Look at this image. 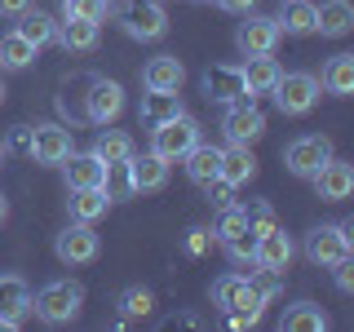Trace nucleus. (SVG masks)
Segmentation results:
<instances>
[{
    "instance_id": "1",
    "label": "nucleus",
    "mask_w": 354,
    "mask_h": 332,
    "mask_svg": "<svg viewBox=\"0 0 354 332\" xmlns=\"http://www.w3.org/2000/svg\"><path fill=\"white\" fill-rule=\"evenodd\" d=\"M266 297L270 293H266L261 284H252L248 275H221L213 284V306L230 315V328H252L257 324L261 310H266Z\"/></svg>"
},
{
    "instance_id": "2",
    "label": "nucleus",
    "mask_w": 354,
    "mask_h": 332,
    "mask_svg": "<svg viewBox=\"0 0 354 332\" xmlns=\"http://www.w3.org/2000/svg\"><path fill=\"white\" fill-rule=\"evenodd\" d=\"M84 306V288L75 279H53L44 284L40 293H31V315L44 319V324H71Z\"/></svg>"
},
{
    "instance_id": "3",
    "label": "nucleus",
    "mask_w": 354,
    "mask_h": 332,
    "mask_svg": "<svg viewBox=\"0 0 354 332\" xmlns=\"http://www.w3.org/2000/svg\"><path fill=\"white\" fill-rule=\"evenodd\" d=\"M195 142H199V120H191L186 111L151 129V151H155V155H164L169 164H177L186 151L195 147Z\"/></svg>"
},
{
    "instance_id": "4",
    "label": "nucleus",
    "mask_w": 354,
    "mask_h": 332,
    "mask_svg": "<svg viewBox=\"0 0 354 332\" xmlns=\"http://www.w3.org/2000/svg\"><path fill=\"white\" fill-rule=\"evenodd\" d=\"M350 235H354V221H324L306 235V257L315 266H337L341 257H350Z\"/></svg>"
},
{
    "instance_id": "5",
    "label": "nucleus",
    "mask_w": 354,
    "mask_h": 332,
    "mask_svg": "<svg viewBox=\"0 0 354 332\" xmlns=\"http://www.w3.org/2000/svg\"><path fill=\"white\" fill-rule=\"evenodd\" d=\"M221 133H226L230 147H252V142L266 133V116L261 107L252 102V98H239V102L226 107V116H221Z\"/></svg>"
},
{
    "instance_id": "6",
    "label": "nucleus",
    "mask_w": 354,
    "mask_h": 332,
    "mask_svg": "<svg viewBox=\"0 0 354 332\" xmlns=\"http://www.w3.org/2000/svg\"><path fill=\"white\" fill-rule=\"evenodd\" d=\"M328 160H332V138H324V133L292 138V142H288V151H283L288 173H297V177H315Z\"/></svg>"
},
{
    "instance_id": "7",
    "label": "nucleus",
    "mask_w": 354,
    "mask_h": 332,
    "mask_svg": "<svg viewBox=\"0 0 354 332\" xmlns=\"http://www.w3.org/2000/svg\"><path fill=\"white\" fill-rule=\"evenodd\" d=\"M120 27L133 40H160L169 31V18H164L160 0H124L120 5Z\"/></svg>"
},
{
    "instance_id": "8",
    "label": "nucleus",
    "mask_w": 354,
    "mask_h": 332,
    "mask_svg": "<svg viewBox=\"0 0 354 332\" xmlns=\"http://www.w3.org/2000/svg\"><path fill=\"white\" fill-rule=\"evenodd\" d=\"M270 93H274V102H279L283 116H306V111L319 102V80L306 75V71H288V75L274 80Z\"/></svg>"
},
{
    "instance_id": "9",
    "label": "nucleus",
    "mask_w": 354,
    "mask_h": 332,
    "mask_svg": "<svg viewBox=\"0 0 354 332\" xmlns=\"http://www.w3.org/2000/svg\"><path fill=\"white\" fill-rule=\"evenodd\" d=\"M53 248H58V261L62 266H88V261L97 257V248H102V243H97L93 221H71V226L58 235Z\"/></svg>"
},
{
    "instance_id": "10",
    "label": "nucleus",
    "mask_w": 354,
    "mask_h": 332,
    "mask_svg": "<svg viewBox=\"0 0 354 332\" xmlns=\"http://www.w3.org/2000/svg\"><path fill=\"white\" fill-rule=\"evenodd\" d=\"M288 261H292V239H288L279 226L261 230V235H257V248H252V266H257L261 275H283Z\"/></svg>"
},
{
    "instance_id": "11",
    "label": "nucleus",
    "mask_w": 354,
    "mask_h": 332,
    "mask_svg": "<svg viewBox=\"0 0 354 332\" xmlns=\"http://www.w3.org/2000/svg\"><path fill=\"white\" fill-rule=\"evenodd\" d=\"M120 111H124V89L115 80H93L88 84V102H84V116L93 120L97 129L102 124H115Z\"/></svg>"
},
{
    "instance_id": "12",
    "label": "nucleus",
    "mask_w": 354,
    "mask_h": 332,
    "mask_svg": "<svg viewBox=\"0 0 354 332\" xmlns=\"http://www.w3.org/2000/svg\"><path fill=\"white\" fill-rule=\"evenodd\" d=\"M279 22L274 18H266V14H252L243 27L235 31V44H239V53L243 58H252V53H274V44H279Z\"/></svg>"
},
{
    "instance_id": "13",
    "label": "nucleus",
    "mask_w": 354,
    "mask_h": 332,
    "mask_svg": "<svg viewBox=\"0 0 354 332\" xmlns=\"http://www.w3.org/2000/svg\"><path fill=\"white\" fill-rule=\"evenodd\" d=\"M31 315V288L22 275H0V328H18Z\"/></svg>"
},
{
    "instance_id": "14",
    "label": "nucleus",
    "mask_w": 354,
    "mask_h": 332,
    "mask_svg": "<svg viewBox=\"0 0 354 332\" xmlns=\"http://www.w3.org/2000/svg\"><path fill=\"white\" fill-rule=\"evenodd\" d=\"M310 182H315L319 199H328V204H341V199L354 195V169H350L346 160H337V155H332V160L310 177Z\"/></svg>"
},
{
    "instance_id": "15",
    "label": "nucleus",
    "mask_w": 354,
    "mask_h": 332,
    "mask_svg": "<svg viewBox=\"0 0 354 332\" xmlns=\"http://www.w3.org/2000/svg\"><path fill=\"white\" fill-rule=\"evenodd\" d=\"M129 182H133V195L160 191V186L169 182V160H164V155H155V151H147V155L133 151L129 155Z\"/></svg>"
},
{
    "instance_id": "16",
    "label": "nucleus",
    "mask_w": 354,
    "mask_h": 332,
    "mask_svg": "<svg viewBox=\"0 0 354 332\" xmlns=\"http://www.w3.org/2000/svg\"><path fill=\"white\" fill-rule=\"evenodd\" d=\"M71 155V133L62 124H36L31 129V160L36 164H62Z\"/></svg>"
},
{
    "instance_id": "17",
    "label": "nucleus",
    "mask_w": 354,
    "mask_h": 332,
    "mask_svg": "<svg viewBox=\"0 0 354 332\" xmlns=\"http://www.w3.org/2000/svg\"><path fill=\"white\" fill-rule=\"evenodd\" d=\"M204 98L208 102H239V98H248V89H243V71L239 66H208L204 71Z\"/></svg>"
},
{
    "instance_id": "18",
    "label": "nucleus",
    "mask_w": 354,
    "mask_h": 332,
    "mask_svg": "<svg viewBox=\"0 0 354 332\" xmlns=\"http://www.w3.org/2000/svg\"><path fill=\"white\" fill-rule=\"evenodd\" d=\"M142 84L147 89H164V93H182L186 84V66L173 58V53H160V58H151L142 66Z\"/></svg>"
},
{
    "instance_id": "19",
    "label": "nucleus",
    "mask_w": 354,
    "mask_h": 332,
    "mask_svg": "<svg viewBox=\"0 0 354 332\" xmlns=\"http://www.w3.org/2000/svg\"><path fill=\"white\" fill-rule=\"evenodd\" d=\"M58 40H62L66 53H93L97 40H102V22H93V18H66V22H58Z\"/></svg>"
},
{
    "instance_id": "20",
    "label": "nucleus",
    "mask_w": 354,
    "mask_h": 332,
    "mask_svg": "<svg viewBox=\"0 0 354 332\" xmlns=\"http://www.w3.org/2000/svg\"><path fill=\"white\" fill-rule=\"evenodd\" d=\"M239 71H243V89H248V98H261V93H270V89H274V80L283 75V71H279V62H274L270 53H252V58L243 62Z\"/></svg>"
},
{
    "instance_id": "21",
    "label": "nucleus",
    "mask_w": 354,
    "mask_h": 332,
    "mask_svg": "<svg viewBox=\"0 0 354 332\" xmlns=\"http://www.w3.org/2000/svg\"><path fill=\"white\" fill-rule=\"evenodd\" d=\"M62 173H66V186H71V191H75V186H102L106 164L97 160L93 151H80V155L71 151V155L62 160Z\"/></svg>"
},
{
    "instance_id": "22",
    "label": "nucleus",
    "mask_w": 354,
    "mask_h": 332,
    "mask_svg": "<svg viewBox=\"0 0 354 332\" xmlns=\"http://www.w3.org/2000/svg\"><path fill=\"white\" fill-rule=\"evenodd\" d=\"M182 160H186V177H191L195 186H204V182H213V177H221V147L195 142V147L186 151Z\"/></svg>"
},
{
    "instance_id": "23",
    "label": "nucleus",
    "mask_w": 354,
    "mask_h": 332,
    "mask_svg": "<svg viewBox=\"0 0 354 332\" xmlns=\"http://www.w3.org/2000/svg\"><path fill=\"white\" fill-rule=\"evenodd\" d=\"M111 208V195L102 191V186H75L71 199H66V213H71V221H97Z\"/></svg>"
},
{
    "instance_id": "24",
    "label": "nucleus",
    "mask_w": 354,
    "mask_h": 332,
    "mask_svg": "<svg viewBox=\"0 0 354 332\" xmlns=\"http://www.w3.org/2000/svg\"><path fill=\"white\" fill-rule=\"evenodd\" d=\"M354 27V5L350 0H324L319 5V14H315V31L319 36H346V31Z\"/></svg>"
},
{
    "instance_id": "25",
    "label": "nucleus",
    "mask_w": 354,
    "mask_h": 332,
    "mask_svg": "<svg viewBox=\"0 0 354 332\" xmlns=\"http://www.w3.org/2000/svg\"><path fill=\"white\" fill-rule=\"evenodd\" d=\"M18 36L27 40V44H36V49H44L49 40H58V18H49V14H40V9H22L18 14Z\"/></svg>"
},
{
    "instance_id": "26",
    "label": "nucleus",
    "mask_w": 354,
    "mask_h": 332,
    "mask_svg": "<svg viewBox=\"0 0 354 332\" xmlns=\"http://www.w3.org/2000/svg\"><path fill=\"white\" fill-rule=\"evenodd\" d=\"M221 177L230 186L252 182L257 177V155H252V147H221Z\"/></svg>"
},
{
    "instance_id": "27",
    "label": "nucleus",
    "mask_w": 354,
    "mask_h": 332,
    "mask_svg": "<svg viewBox=\"0 0 354 332\" xmlns=\"http://www.w3.org/2000/svg\"><path fill=\"white\" fill-rule=\"evenodd\" d=\"M182 116V93H164V89H147V98H142V124L155 129L164 124V120Z\"/></svg>"
},
{
    "instance_id": "28",
    "label": "nucleus",
    "mask_w": 354,
    "mask_h": 332,
    "mask_svg": "<svg viewBox=\"0 0 354 332\" xmlns=\"http://www.w3.org/2000/svg\"><path fill=\"white\" fill-rule=\"evenodd\" d=\"M319 84H324L328 93H337V98H350L354 93V53H332Z\"/></svg>"
},
{
    "instance_id": "29",
    "label": "nucleus",
    "mask_w": 354,
    "mask_h": 332,
    "mask_svg": "<svg viewBox=\"0 0 354 332\" xmlns=\"http://www.w3.org/2000/svg\"><path fill=\"white\" fill-rule=\"evenodd\" d=\"M279 328H283V332H324V328H328V315H324L315 302H297V306L283 310Z\"/></svg>"
},
{
    "instance_id": "30",
    "label": "nucleus",
    "mask_w": 354,
    "mask_h": 332,
    "mask_svg": "<svg viewBox=\"0 0 354 332\" xmlns=\"http://www.w3.org/2000/svg\"><path fill=\"white\" fill-rule=\"evenodd\" d=\"M315 14H319V5H310V0H283V14L274 22L288 36H310L315 31Z\"/></svg>"
},
{
    "instance_id": "31",
    "label": "nucleus",
    "mask_w": 354,
    "mask_h": 332,
    "mask_svg": "<svg viewBox=\"0 0 354 332\" xmlns=\"http://www.w3.org/2000/svg\"><path fill=\"white\" fill-rule=\"evenodd\" d=\"M93 155L102 164H124L129 155H133V138H129V133H120V129H106L102 124V133H97V142H93Z\"/></svg>"
},
{
    "instance_id": "32",
    "label": "nucleus",
    "mask_w": 354,
    "mask_h": 332,
    "mask_svg": "<svg viewBox=\"0 0 354 332\" xmlns=\"http://www.w3.org/2000/svg\"><path fill=\"white\" fill-rule=\"evenodd\" d=\"M31 58H36V44H27L18 31L0 36V66H5V71H27Z\"/></svg>"
},
{
    "instance_id": "33",
    "label": "nucleus",
    "mask_w": 354,
    "mask_h": 332,
    "mask_svg": "<svg viewBox=\"0 0 354 332\" xmlns=\"http://www.w3.org/2000/svg\"><path fill=\"white\" fill-rule=\"evenodd\" d=\"M243 230H252L248 226V217H243V208H217V226H213V235H217V243H230L235 235H243Z\"/></svg>"
},
{
    "instance_id": "34",
    "label": "nucleus",
    "mask_w": 354,
    "mask_h": 332,
    "mask_svg": "<svg viewBox=\"0 0 354 332\" xmlns=\"http://www.w3.org/2000/svg\"><path fill=\"white\" fill-rule=\"evenodd\" d=\"M151 310H155L151 288H124V293H120V315L124 319H147Z\"/></svg>"
},
{
    "instance_id": "35",
    "label": "nucleus",
    "mask_w": 354,
    "mask_h": 332,
    "mask_svg": "<svg viewBox=\"0 0 354 332\" xmlns=\"http://www.w3.org/2000/svg\"><path fill=\"white\" fill-rule=\"evenodd\" d=\"M102 191H106L111 199H129V195H133V182H129V160H124V164H106Z\"/></svg>"
},
{
    "instance_id": "36",
    "label": "nucleus",
    "mask_w": 354,
    "mask_h": 332,
    "mask_svg": "<svg viewBox=\"0 0 354 332\" xmlns=\"http://www.w3.org/2000/svg\"><path fill=\"white\" fill-rule=\"evenodd\" d=\"M106 0H62V14L66 18H93V22H102V14H106Z\"/></svg>"
},
{
    "instance_id": "37",
    "label": "nucleus",
    "mask_w": 354,
    "mask_h": 332,
    "mask_svg": "<svg viewBox=\"0 0 354 332\" xmlns=\"http://www.w3.org/2000/svg\"><path fill=\"white\" fill-rule=\"evenodd\" d=\"M221 248L230 252V261H252V248H257V230H243V235H235L230 243H221Z\"/></svg>"
},
{
    "instance_id": "38",
    "label": "nucleus",
    "mask_w": 354,
    "mask_h": 332,
    "mask_svg": "<svg viewBox=\"0 0 354 332\" xmlns=\"http://www.w3.org/2000/svg\"><path fill=\"white\" fill-rule=\"evenodd\" d=\"M204 191H208V204H217V208H230V204H235V186H230L226 177H213V182H204Z\"/></svg>"
},
{
    "instance_id": "39",
    "label": "nucleus",
    "mask_w": 354,
    "mask_h": 332,
    "mask_svg": "<svg viewBox=\"0 0 354 332\" xmlns=\"http://www.w3.org/2000/svg\"><path fill=\"white\" fill-rule=\"evenodd\" d=\"M5 151H14V155H31V129H27V124L14 129V133H9V142H5Z\"/></svg>"
},
{
    "instance_id": "40",
    "label": "nucleus",
    "mask_w": 354,
    "mask_h": 332,
    "mask_svg": "<svg viewBox=\"0 0 354 332\" xmlns=\"http://www.w3.org/2000/svg\"><path fill=\"white\" fill-rule=\"evenodd\" d=\"M332 270H337V288H341V293H354V261H350V257H341L337 266H332Z\"/></svg>"
},
{
    "instance_id": "41",
    "label": "nucleus",
    "mask_w": 354,
    "mask_h": 332,
    "mask_svg": "<svg viewBox=\"0 0 354 332\" xmlns=\"http://www.w3.org/2000/svg\"><path fill=\"white\" fill-rule=\"evenodd\" d=\"M204 248H208V230L191 226V230H186V252H204Z\"/></svg>"
},
{
    "instance_id": "42",
    "label": "nucleus",
    "mask_w": 354,
    "mask_h": 332,
    "mask_svg": "<svg viewBox=\"0 0 354 332\" xmlns=\"http://www.w3.org/2000/svg\"><path fill=\"white\" fill-rule=\"evenodd\" d=\"M213 5H217V9H230V14H248L257 0H213Z\"/></svg>"
},
{
    "instance_id": "43",
    "label": "nucleus",
    "mask_w": 354,
    "mask_h": 332,
    "mask_svg": "<svg viewBox=\"0 0 354 332\" xmlns=\"http://www.w3.org/2000/svg\"><path fill=\"white\" fill-rule=\"evenodd\" d=\"M22 9H31V0H0V14H9V18H18Z\"/></svg>"
},
{
    "instance_id": "44",
    "label": "nucleus",
    "mask_w": 354,
    "mask_h": 332,
    "mask_svg": "<svg viewBox=\"0 0 354 332\" xmlns=\"http://www.w3.org/2000/svg\"><path fill=\"white\" fill-rule=\"evenodd\" d=\"M9 217V204H5V195H0V221H5Z\"/></svg>"
},
{
    "instance_id": "45",
    "label": "nucleus",
    "mask_w": 354,
    "mask_h": 332,
    "mask_svg": "<svg viewBox=\"0 0 354 332\" xmlns=\"http://www.w3.org/2000/svg\"><path fill=\"white\" fill-rule=\"evenodd\" d=\"M0 102H5V84H0Z\"/></svg>"
},
{
    "instance_id": "46",
    "label": "nucleus",
    "mask_w": 354,
    "mask_h": 332,
    "mask_svg": "<svg viewBox=\"0 0 354 332\" xmlns=\"http://www.w3.org/2000/svg\"><path fill=\"white\" fill-rule=\"evenodd\" d=\"M0 160H5V147H0Z\"/></svg>"
},
{
    "instance_id": "47",
    "label": "nucleus",
    "mask_w": 354,
    "mask_h": 332,
    "mask_svg": "<svg viewBox=\"0 0 354 332\" xmlns=\"http://www.w3.org/2000/svg\"><path fill=\"white\" fill-rule=\"evenodd\" d=\"M204 5H213V0H204Z\"/></svg>"
},
{
    "instance_id": "48",
    "label": "nucleus",
    "mask_w": 354,
    "mask_h": 332,
    "mask_svg": "<svg viewBox=\"0 0 354 332\" xmlns=\"http://www.w3.org/2000/svg\"><path fill=\"white\" fill-rule=\"evenodd\" d=\"M106 5H115V0H106Z\"/></svg>"
}]
</instances>
